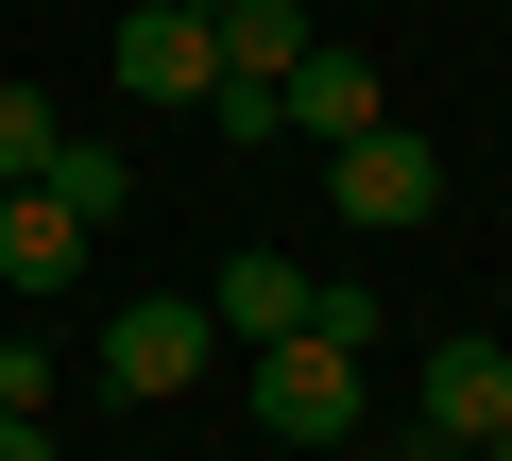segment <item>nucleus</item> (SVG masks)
Listing matches in <instances>:
<instances>
[{
    "label": "nucleus",
    "mask_w": 512,
    "mask_h": 461,
    "mask_svg": "<svg viewBox=\"0 0 512 461\" xmlns=\"http://www.w3.org/2000/svg\"><path fill=\"white\" fill-rule=\"evenodd\" d=\"M256 427H274V444H342L359 427V342L274 325V342H256Z\"/></svg>",
    "instance_id": "obj_1"
},
{
    "label": "nucleus",
    "mask_w": 512,
    "mask_h": 461,
    "mask_svg": "<svg viewBox=\"0 0 512 461\" xmlns=\"http://www.w3.org/2000/svg\"><path fill=\"white\" fill-rule=\"evenodd\" d=\"M205 359H222V325H205L188 291H137V308L103 325V393H137V410H171V393H188Z\"/></svg>",
    "instance_id": "obj_2"
},
{
    "label": "nucleus",
    "mask_w": 512,
    "mask_h": 461,
    "mask_svg": "<svg viewBox=\"0 0 512 461\" xmlns=\"http://www.w3.org/2000/svg\"><path fill=\"white\" fill-rule=\"evenodd\" d=\"M103 69H120V103H205V86H222V35L188 18V0H137Z\"/></svg>",
    "instance_id": "obj_3"
},
{
    "label": "nucleus",
    "mask_w": 512,
    "mask_h": 461,
    "mask_svg": "<svg viewBox=\"0 0 512 461\" xmlns=\"http://www.w3.org/2000/svg\"><path fill=\"white\" fill-rule=\"evenodd\" d=\"M325 171H342V222H376V240H393V222H427V205H444V154H427L410 120H376V137H342Z\"/></svg>",
    "instance_id": "obj_4"
},
{
    "label": "nucleus",
    "mask_w": 512,
    "mask_h": 461,
    "mask_svg": "<svg viewBox=\"0 0 512 461\" xmlns=\"http://www.w3.org/2000/svg\"><path fill=\"white\" fill-rule=\"evenodd\" d=\"M495 427H512V342H461V325H444V342H427V444L478 461Z\"/></svg>",
    "instance_id": "obj_5"
},
{
    "label": "nucleus",
    "mask_w": 512,
    "mask_h": 461,
    "mask_svg": "<svg viewBox=\"0 0 512 461\" xmlns=\"http://www.w3.org/2000/svg\"><path fill=\"white\" fill-rule=\"evenodd\" d=\"M86 257H103V240H86L52 188H0V274H18V308H69V291H86Z\"/></svg>",
    "instance_id": "obj_6"
},
{
    "label": "nucleus",
    "mask_w": 512,
    "mask_h": 461,
    "mask_svg": "<svg viewBox=\"0 0 512 461\" xmlns=\"http://www.w3.org/2000/svg\"><path fill=\"white\" fill-rule=\"evenodd\" d=\"M376 120H393L376 52H325V35H308V52H291V137H325V154H342V137H376Z\"/></svg>",
    "instance_id": "obj_7"
},
{
    "label": "nucleus",
    "mask_w": 512,
    "mask_h": 461,
    "mask_svg": "<svg viewBox=\"0 0 512 461\" xmlns=\"http://www.w3.org/2000/svg\"><path fill=\"white\" fill-rule=\"evenodd\" d=\"M205 325H239V342H274V325H308V274H291L274 240H239V257L205 274Z\"/></svg>",
    "instance_id": "obj_8"
},
{
    "label": "nucleus",
    "mask_w": 512,
    "mask_h": 461,
    "mask_svg": "<svg viewBox=\"0 0 512 461\" xmlns=\"http://www.w3.org/2000/svg\"><path fill=\"white\" fill-rule=\"evenodd\" d=\"M69 222H86V240H103V222H137V154H103V137H52V171H35Z\"/></svg>",
    "instance_id": "obj_9"
},
{
    "label": "nucleus",
    "mask_w": 512,
    "mask_h": 461,
    "mask_svg": "<svg viewBox=\"0 0 512 461\" xmlns=\"http://www.w3.org/2000/svg\"><path fill=\"white\" fill-rule=\"evenodd\" d=\"M205 35H222V69H291L308 52V0H222Z\"/></svg>",
    "instance_id": "obj_10"
},
{
    "label": "nucleus",
    "mask_w": 512,
    "mask_h": 461,
    "mask_svg": "<svg viewBox=\"0 0 512 461\" xmlns=\"http://www.w3.org/2000/svg\"><path fill=\"white\" fill-rule=\"evenodd\" d=\"M52 137H69V120H52V86H0V188H35V171H52Z\"/></svg>",
    "instance_id": "obj_11"
},
{
    "label": "nucleus",
    "mask_w": 512,
    "mask_h": 461,
    "mask_svg": "<svg viewBox=\"0 0 512 461\" xmlns=\"http://www.w3.org/2000/svg\"><path fill=\"white\" fill-rule=\"evenodd\" d=\"M0 461H52V410H0Z\"/></svg>",
    "instance_id": "obj_12"
},
{
    "label": "nucleus",
    "mask_w": 512,
    "mask_h": 461,
    "mask_svg": "<svg viewBox=\"0 0 512 461\" xmlns=\"http://www.w3.org/2000/svg\"><path fill=\"white\" fill-rule=\"evenodd\" d=\"M478 461H512V427H495V444H478Z\"/></svg>",
    "instance_id": "obj_13"
},
{
    "label": "nucleus",
    "mask_w": 512,
    "mask_h": 461,
    "mask_svg": "<svg viewBox=\"0 0 512 461\" xmlns=\"http://www.w3.org/2000/svg\"><path fill=\"white\" fill-rule=\"evenodd\" d=\"M188 18H222V0H188Z\"/></svg>",
    "instance_id": "obj_14"
},
{
    "label": "nucleus",
    "mask_w": 512,
    "mask_h": 461,
    "mask_svg": "<svg viewBox=\"0 0 512 461\" xmlns=\"http://www.w3.org/2000/svg\"><path fill=\"white\" fill-rule=\"evenodd\" d=\"M427 461H444V444H427Z\"/></svg>",
    "instance_id": "obj_15"
}]
</instances>
